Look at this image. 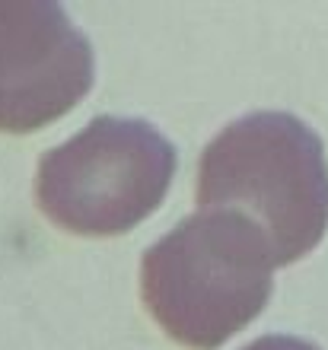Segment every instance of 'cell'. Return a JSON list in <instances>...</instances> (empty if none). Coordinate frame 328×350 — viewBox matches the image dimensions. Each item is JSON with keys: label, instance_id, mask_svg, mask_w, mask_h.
Here are the masks:
<instances>
[{"label": "cell", "instance_id": "obj_1", "mask_svg": "<svg viewBox=\"0 0 328 350\" xmlns=\"http://www.w3.org/2000/svg\"><path fill=\"white\" fill-rule=\"evenodd\" d=\"M198 211L242 213L264 232L274 267L310 255L328 230V159L319 134L287 111H252L201 153Z\"/></svg>", "mask_w": 328, "mask_h": 350}, {"label": "cell", "instance_id": "obj_2", "mask_svg": "<svg viewBox=\"0 0 328 350\" xmlns=\"http://www.w3.org/2000/svg\"><path fill=\"white\" fill-rule=\"evenodd\" d=\"M264 232L233 211H198L140 258V299L173 341L217 350L271 299Z\"/></svg>", "mask_w": 328, "mask_h": 350}, {"label": "cell", "instance_id": "obj_3", "mask_svg": "<svg viewBox=\"0 0 328 350\" xmlns=\"http://www.w3.org/2000/svg\"><path fill=\"white\" fill-rule=\"evenodd\" d=\"M175 147L140 118L102 115L38 159L36 201L73 236H121L163 204Z\"/></svg>", "mask_w": 328, "mask_h": 350}, {"label": "cell", "instance_id": "obj_4", "mask_svg": "<svg viewBox=\"0 0 328 350\" xmlns=\"http://www.w3.org/2000/svg\"><path fill=\"white\" fill-rule=\"evenodd\" d=\"M90 38L51 0H0V131L32 134L90 92Z\"/></svg>", "mask_w": 328, "mask_h": 350}, {"label": "cell", "instance_id": "obj_5", "mask_svg": "<svg viewBox=\"0 0 328 350\" xmlns=\"http://www.w3.org/2000/svg\"><path fill=\"white\" fill-rule=\"evenodd\" d=\"M242 350H319V347L303 341V338H290V334H264L258 341L246 344Z\"/></svg>", "mask_w": 328, "mask_h": 350}]
</instances>
